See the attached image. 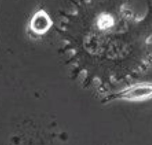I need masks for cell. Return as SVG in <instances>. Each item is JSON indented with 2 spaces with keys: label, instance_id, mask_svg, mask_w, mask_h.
<instances>
[{
  "label": "cell",
  "instance_id": "obj_1",
  "mask_svg": "<svg viewBox=\"0 0 152 145\" xmlns=\"http://www.w3.org/2000/svg\"><path fill=\"white\" fill-rule=\"evenodd\" d=\"M152 98V83L142 82L131 85L118 93L112 94L104 99L106 102L116 99L129 101H142Z\"/></svg>",
  "mask_w": 152,
  "mask_h": 145
},
{
  "label": "cell",
  "instance_id": "obj_2",
  "mask_svg": "<svg viewBox=\"0 0 152 145\" xmlns=\"http://www.w3.org/2000/svg\"><path fill=\"white\" fill-rule=\"evenodd\" d=\"M114 20L112 16L109 14H103L99 20V25L100 28L106 29L113 25Z\"/></svg>",
  "mask_w": 152,
  "mask_h": 145
}]
</instances>
